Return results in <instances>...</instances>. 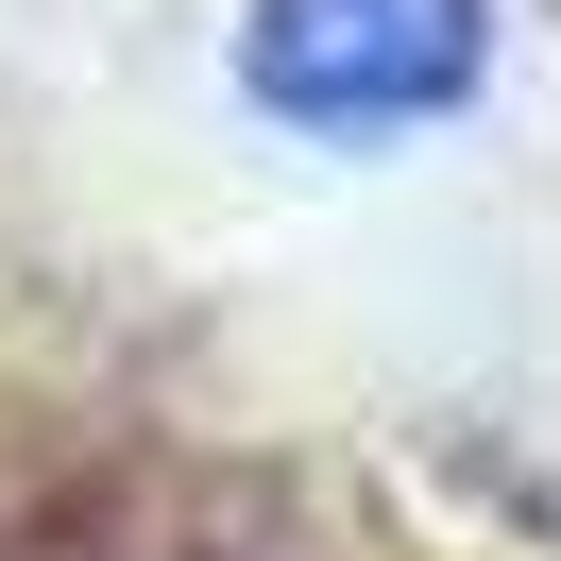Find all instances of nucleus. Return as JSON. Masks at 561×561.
I'll return each instance as SVG.
<instances>
[{"label": "nucleus", "mask_w": 561, "mask_h": 561, "mask_svg": "<svg viewBox=\"0 0 561 561\" xmlns=\"http://www.w3.org/2000/svg\"><path fill=\"white\" fill-rule=\"evenodd\" d=\"M239 85L289 137H409L493 85V0H239Z\"/></svg>", "instance_id": "nucleus-1"}]
</instances>
